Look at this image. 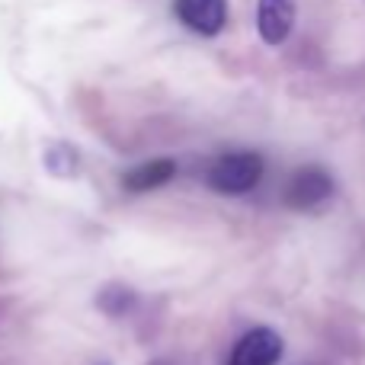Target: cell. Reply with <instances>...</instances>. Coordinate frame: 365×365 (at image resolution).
Wrapping results in <instances>:
<instances>
[{"label": "cell", "instance_id": "obj_1", "mask_svg": "<svg viewBox=\"0 0 365 365\" xmlns=\"http://www.w3.org/2000/svg\"><path fill=\"white\" fill-rule=\"evenodd\" d=\"M263 180V158L257 151H231L218 158L205 173L208 189L221 195H244Z\"/></svg>", "mask_w": 365, "mask_h": 365}, {"label": "cell", "instance_id": "obj_2", "mask_svg": "<svg viewBox=\"0 0 365 365\" xmlns=\"http://www.w3.org/2000/svg\"><path fill=\"white\" fill-rule=\"evenodd\" d=\"M330 195H334V180H330V173L324 167H302L285 182V205L298 208V212L317 208Z\"/></svg>", "mask_w": 365, "mask_h": 365}, {"label": "cell", "instance_id": "obj_3", "mask_svg": "<svg viewBox=\"0 0 365 365\" xmlns=\"http://www.w3.org/2000/svg\"><path fill=\"white\" fill-rule=\"evenodd\" d=\"M282 359V336L269 327H253L234 343L227 365H276Z\"/></svg>", "mask_w": 365, "mask_h": 365}, {"label": "cell", "instance_id": "obj_4", "mask_svg": "<svg viewBox=\"0 0 365 365\" xmlns=\"http://www.w3.org/2000/svg\"><path fill=\"white\" fill-rule=\"evenodd\" d=\"M173 13L186 29L199 36H218L227 23V0H177Z\"/></svg>", "mask_w": 365, "mask_h": 365}, {"label": "cell", "instance_id": "obj_5", "mask_svg": "<svg viewBox=\"0 0 365 365\" xmlns=\"http://www.w3.org/2000/svg\"><path fill=\"white\" fill-rule=\"evenodd\" d=\"M295 23V0H259L257 26L266 45H282Z\"/></svg>", "mask_w": 365, "mask_h": 365}, {"label": "cell", "instance_id": "obj_6", "mask_svg": "<svg viewBox=\"0 0 365 365\" xmlns=\"http://www.w3.org/2000/svg\"><path fill=\"white\" fill-rule=\"evenodd\" d=\"M177 177V160L170 158H158V160H148V164H138L122 177V186L128 192H151V189H160L164 182H170Z\"/></svg>", "mask_w": 365, "mask_h": 365}, {"label": "cell", "instance_id": "obj_7", "mask_svg": "<svg viewBox=\"0 0 365 365\" xmlns=\"http://www.w3.org/2000/svg\"><path fill=\"white\" fill-rule=\"evenodd\" d=\"M96 304H100V311H106L109 317H122L135 304V292L128 289V285H106V289L100 292V298H96Z\"/></svg>", "mask_w": 365, "mask_h": 365}, {"label": "cell", "instance_id": "obj_8", "mask_svg": "<svg viewBox=\"0 0 365 365\" xmlns=\"http://www.w3.org/2000/svg\"><path fill=\"white\" fill-rule=\"evenodd\" d=\"M45 160H48V170L58 173V177H71V173L77 170V154H74V148H68V145H55Z\"/></svg>", "mask_w": 365, "mask_h": 365}, {"label": "cell", "instance_id": "obj_9", "mask_svg": "<svg viewBox=\"0 0 365 365\" xmlns=\"http://www.w3.org/2000/svg\"><path fill=\"white\" fill-rule=\"evenodd\" d=\"M100 365H109V362H100Z\"/></svg>", "mask_w": 365, "mask_h": 365}]
</instances>
